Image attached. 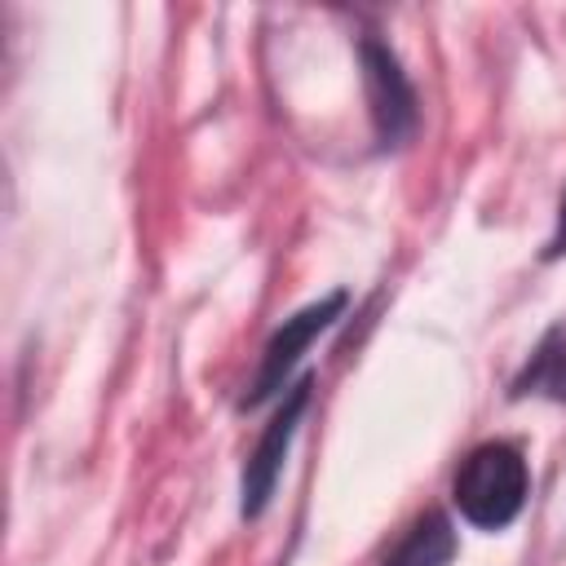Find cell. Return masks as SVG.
<instances>
[{"label":"cell","instance_id":"obj_2","mask_svg":"<svg viewBox=\"0 0 566 566\" xmlns=\"http://www.w3.org/2000/svg\"><path fill=\"white\" fill-rule=\"evenodd\" d=\"M340 310H345V292H332V296H318L314 305L296 310L292 318H283V327H279V332L270 336V345H265L261 371H256L252 394L243 398V407H248V402H261V398H270V394H279V389H287V371L301 363V354L310 349V340H314L318 332H327V327L340 318Z\"/></svg>","mask_w":566,"mask_h":566},{"label":"cell","instance_id":"obj_7","mask_svg":"<svg viewBox=\"0 0 566 566\" xmlns=\"http://www.w3.org/2000/svg\"><path fill=\"white\" fill-rule=\"evenodd\" d=\"M557 252H566V199H562V217H557V234H553L548 256H557Z\"/></svg>","mask_w":566,"mask_h":566},{"label":"cell","instance_id":"obj_6","mask_svg":"<svg viewBox=\"0 0 566 566\" xmlns=\"http://www.w3.org/2000/svg\"><path fill=\"white\" fill-rule=\"evenodd\" d=\"M522 385H531V389H539V394H548V398L566 402V327L539 345V354L531 358V367H526V380H522Z\"/></svg>","mask_w":566,"mask_h":566},{"label":"cell","instance_id":"obj_4","mask_svg":"<svg viewBox=\"0 0 566 566\" xmlns=\"http://www.w3.org/2000/svg\"><path fill=\"white\" fill-rule=\"evenodd\" d=\"M363 80H367V102H371L380 142L398 146L416 124V93L398 66V57L376 40H363Z\"/></svg>","mask_w":566,"mask_h":566},{"label":"cell","instance_id":"obj_1","mask_svg":"<svg viewBox=\"0 0 566 566\" xmlns=\"http://www.w3.org/2000/svg\"><path fill=\"white\" fill-rule=\"evenodd\" d=\"M531 491V473L517 447L509 442H486L478 451H469V460L455 469V486L451 500L460 509V517L478 531H504Z\"/></svg>","mask_w":566,"mask_h":566},{"label":"cell","instance_id":"obj_5","mask_svg":"<svg viewBox=\"0 0 566 566\" xmlns=\"http://www.w3.org/2000/svg\"><path fill=\"white\" fill-rule=\"evenodd\" d=\"M455 557V531L442 513H424L380 566H447Z\"/></svg>","mask_w":566,"mask_h":566},{"label":"cell","instance_id":"obj_3","mask_svg":"<svg viewBox=\"0 0 566 566\" xmlns=\"http://www.w3.org/2000/svg\"><path fill=\"white\" fill-rule=\"evenodd\" d=\"M305 402H310V380L287 385V394H283L279 411L270 416V424H265L256 451L248 455V469H243V517H256V513L270 504L274 482H279V473H283V455H287V447H292V438H296V424H301Z\"/></svg>","mask_w":566,"mask_h":566}]
</instances>
